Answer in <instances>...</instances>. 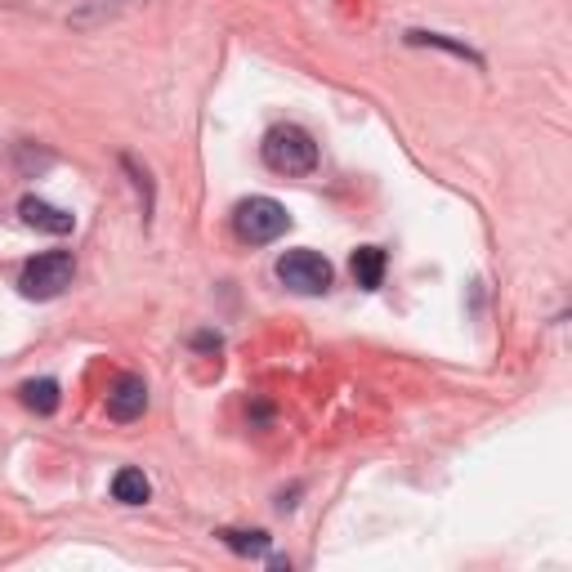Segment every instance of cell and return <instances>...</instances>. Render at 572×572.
I'll list each match as a JSON object with an SVG mask.
<instances>
[{
  "label": "cell",
  "instance_id": "cell-2",
  "mask_svg": "<svg viewBox=\"0 0 572 572\" xmlns=\"http://www.w3.org/2000/svg\"><path fill=\"white\" fill-rule=\"evenodd\" d=\"M72 273H77L72 250H46V255H37V259L23 264L19 292L28 300H55V296H63L68 286H72Z\"/></svg>",
  "mask_w": 572,
  "mask_h": 572
},
{
  "label": "cell",
  "instance_id": "cell-9",
  "mask_svg": "<svg viewBox=\"0 0 572 572\" xmlns=\"http://www.w3.org/2000/svg\"><path fill=\"white\" fill-rule=\"evenodd\" d=\"M19 394H23V407H32L41 416H55L59 412V381H28Z\"/></svg>",
  "mask_w": 572,
  "mask_h": 572
},
{
  "label": "cell",
  "instance_id": "cell-10",
  "mask_svg": "<svg viewBox=\"0 0 572 572\" xmlns=\"http://www.w3.org/2000/svg\"><path fill=\"white\" fill-rule=\"evenodd\" d=\"M219 541L237 554H250V559H264L268 554V532H237V527H224Z\"/></svg>",
  "mask_w": 572,
  "mask_h": 572
},
{
  "label": "cell",
  "instance_id": "cell-11",
  "mask_svg": "<svg viewBox=\"0 0 572 572\" xmlns=\"http://www.w3.org/2000/svg\"><path fill=\"white\" fill-rule=\"evenodd\" d=\"M407 41H412V46H434V50H447V55H456V59H470L474 68H483V59H479L470 46H461V41H447V37H438V32H407Z\"/></svg>",
  "mask_w": 572,
  "mask_h": 572
},
{
  "label": "cell",
  "instance_id": "cell-7",
  "mask_svg": "<svg viewBox=\"0 0 572 572\" xmlns=\"http://www.w3.org/2000/svg\"><path fill=\"white\" fill-rule=\"evenodd\" d=\"M385 250L381 246H358L354 250V259H349V273H354V282L363 286V292H376V286L385 282Z\"/></svg>",
  "mask_w": 572,
  "mask_h": 572
},
{
  "label": "cell",
  "instance_id": "cell-8",
  "mask_svg": "<svg viewBox=\"0 0 572 572\" xmlns=\"http://www.w3.org/2000/svg\"><path fill=\"white\" fill-rule=\"evenodd\" d=\"M112 496H117L121 505H148L152 483H148V474H144V470L126 465V470H117V474H112Z\"/></svg>",
  "mask_w": 572,
  "mask_h": 572
},
{
  "label": "cell",
  "instance_id": "cell-6",
  "mask_svg": "<svg viewBox=\"0 0 572 572\" xmlns=\"http://www.w3.org/2000/svg\"><path fill=\"white\" fill-rule=\"evenodd\" d=\"M19 215H23L28 228H41V233H55V237H68L77 228V215H68L63 206H50V201H41L32 193L19 201Z\"/></svg>",
  "mask_w": 572,
  "mask_h": 572
},
{
  "label": "cell",
  "instance_id": "cell-1",
  "mask_svg": "<svg viewBox=\"0 0 572 572\" xmlns=\"http://www.w3.org/2000/svg\"><path fill=\"white\" fill-rule=\"evenodd\" d=\"M259 157L273 175H314L318 170V144L305 126H273L259 144Z\"/></svg>",
  "mask_w": 572,
  "mask_h": 572
},
{
  "label": "cell",
  "instance_id": "cell-3",
  "mask_svg": "<svg viewBox=\"0 0 572 572\" xmlns=\"http://www.w3.org/2000/svg\"><path fill=\"white\" fill-rule=\"evenodd\" d=\"M233 228H237L241 241L264 246V241H277L286 228H292V215H286V206L273 201V197H246L233 210Z\"/></svg>",
  "mask_w": 572,
  "mask_h": 572
},
{
  "label": "cell",
  "instance_id": "cell-5",
  "mask_svg": "<svg viewBox=\"0 0 572 572\" xmlns=\"http://www.w3.org/2000/svg\"><path fill=\"white\" fill-rule=\"evenodd\" d=\"M148 412V385H144V376H121L117 385H112V394H108V416L112 421H139Z\"/></svg>",
  "mask_w": 572,
  "mask_h": 572
},
{
  "label": "cell",
  "instance_id": "cell-13",
  "mask_svg": "<svg viewBox=\"0 0 572 572\" xmlns=\"http://www.w3.org/2000/svg\"><path fill=\"white\" fill-rule=\"evenodd\" d=\"M121 6H126V0H121Z\"/></svg>",
  "mask_w": 572,
  "mask_h": 572
},
{
  "label": "cell",
  "instance_id": "cell-4",
  "mask_svg": "<svg viewBox=\"0 0 572 572\" xmlns=\"http://www.w3.org/2000/svg\"><path fill=\"white\" fill-rule=\"evenodd\" d=\"M277 282L292 286L300 296H323L332 286V264L318 250H286L277 259Z\"/></svg>",
  "mask_w": 572,
  "mask_h": 572
},
{
  "label": "cell",
  "instance_id": "cell-12",
  "mask_svg": "<svg viewBox=\"0 0 572 572\" xmlns=\"http://www.w3.org/2000/svg\"><path fill=\"white\" fill-rule=\"evenodd\" d=\"M121 166L135 175V188L144 193V215H152V184H148V170H139V161H135V157H121Z\"/></svg>",
  "mask_w": 572,
  "mask_h": 572
}]
</instances>
